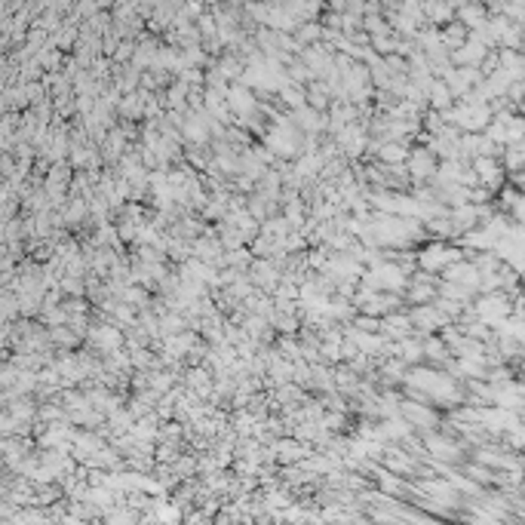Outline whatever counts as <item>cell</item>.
I'll return each mask as SVG.
<instances>
[{
    "label": "cell",
    "instance_id": "e0dca14e",
    "mask_svg": "<svg viewBox=\"0 0 525 525\" xmlns=\"http://www.w3.org/2000/svg\"><path fill=\"white\" fill-rule=\"evenodd\" d=\"M320 37V28L317 25H304L301 34H298V43H313Z\"/></svg>",
    "mask_w": 525,
    "mask_h": 525
},
{
    "label": "cell",
    "instance_id": "52a82bcc",
    "mask_svg": "<svg viewBox=\"0 0 525 525\" xmlns=\"http://www.w3.org/2000/svg\"><path fill=\"white\" fill-rule=\"evenodd\" d=\"M405 172H409L412 181H427L433 179V172H436V154L430 151V147H414V151H409V157H405Z\"/></svg>",
    "mask_w": 525,
    "mask_h": 525
},
{
    "label": "cell",
    "instance_id": "6da1fadb",
    "mask_svg": "<svg viewBox=\"0 0 525 525\" xmlns=\"http://www.w3.org/2000/svg\"><path fill=\"white\" fill-rule=\"evenodd\" d=\"M458 258H464V249H455V246H446L442 239H433L421 252H414V264L427 273H436L442 267H448L451 261H458Z\"/></svg>",
    "mask_w": 525,
    "mask_h": 525
},
{
    "label": "cell",
    "instance_id": "5b68a950",
    "mask_svg": "<svg viewBox=\"0 0 525 525\" xmlns=\"http://www.w3.org/2000/svg\"><path fill=\"white\" fill-rule=\"evenodd\" d=\"M470 169L476 172V181L492 193L504 188V166L497 157H473V160H470Z\"/></svg>",
    "mask_w": 525,
    "mask_h": 525
},
{
    "label": "cell",
    "instance_id": "7c38bea8",
    "mask_svg": "<svg viewBox=\"0 0 525 525\" xmlns=\"http://www.w3.org/2000/svg\"><path fill=\"white\" fill-rule=\"evenodd\" d=\"M354 322L350 326L359 329V332H381V317H372V313H356V317H350Z\"/></svg>",
    "mask_w": 525,
    "mask_h": 525
},
{
    "label": "cell",
    "instance_id": "3957f363",
    "mask_svg": "<svg viewBox=\"0 0 525 525\" xmlns=\"http://www.w3.org/2000/svg\"><path fill=\"white\" fill-rule=\"evenodd\" d=\"M409 320H412V329H414V335H430V332H436L442 326H448V317L442 313L436 304H414V307L409 310Z\"/></svg>",
    "mask_w": 525,
    "mask_h": 525
},
{
    "label": "cell",
    "instance_id": "ba28073f",
    "mask_svg": "<svg viewBox=\"0 0 525 525\" xmlns=\"http://www.w3.org/2000/svg\"><path fill=\"white\" fill-rule=\"evenodd\" d=\"M476 461L485 467H497V470H519V455L516 451H497V448H476Z\"/></svg>",
    "mask_w": 525,
    "mask_h": 525
},
{
    "label": "cell",
    "instance_id": "277c9868",
    "mask_svg": "<svg viewBox=\"0 0 525 525\" xmlns=\"http://www.w3.org/2000/svg\"><path fill=\"white\" fill-rule=\"evenodd\" d=\"M396 409H400V418L409 421L414 430H433V427H439V414L433 412L427 402L400 400V402H396Z\"/></svg>",
    "mask_w": 525,
    "mask_h": 525
},
{
    "label": "cell",
    "instance_id": "4fadbf2b",
    "mask_svg": "<svg viewBox=\"0 0 525 525\" xmlns=\"http://www.w3.org/2000/svg\"><path fill=\"white\" fill-rule=\"evenodd\" d=\"M442 40V46H451V50H458L461 43L467 40V28L464 25H455V28H446V34L439 37Z\"/></svg>",
    "mask_w": 525,
    "mask_h": 525
},
{
    "label": "cell",
    "instance_id": "30bf717a",
    "mask_svg": "<svg viewBox=\"0 0 525 525\" xmlns=\"http://www.w3.org/2000/svg\"><path fill=\"white\" fill-rule=\"evenodd\" d=\"M427 105L433 111H446L451 108V92L446 86V80H430V86H427Z\"/></svg>",
    "mask_w": 525,
    "mask_h": 525
},
{
    "label": "cell",
    "instance_id": "5bb4252c",
    "mask_svg": "<svg viewBox=\"0 0 525 525\" xmlns=\"http://www.w3.org/2000/svg\"><path fill=\"white\" fill-rule=\"evenodd\" d=\"M123 114L126 117H132V120H138V117H145V101H142V96H138V92H132V96L129 98H123Z\"/></svg>",
    "mask_w": 525,
    "mask_h": 525
},
{
    "label": "cell",
    "instance_id": "8992f818",
    "mask_svg": "<svg viewBox=\"0 0 525 525\" xmlns=\"http://www.w3.org/2000/svg\"><path fill=\"white\" fill-rule=\"evenodd\" d=\"M271 451H273V461L280 467H286V464H301L304 458L310 455L313 451V446L310 442H301V439H295L292 433L289 436H283V439H276L273 446H271Z\"/></svg>",
    "mask_w": 525,
    "mask_h": 525
},
{
    "label": "cell",
    "instance_id": "8fae6325",
    "mask_svg": "<svg viewBox=\"0 0 525 525\" xmlns=\"http://www.w3.org/2000/svg\"><path fill=\"white\" fill-rule=\"evenodd\" d=\"M458 16H461V22L470 25V28H476V25H482V22H485V9L479 6V4H461Z\"/></svg>",
    "mask_w": 525,
    "mask_h": 525
},
{
    "label": "cell",
    "instance_id": "7a4b0ae2",
    "mask_svg": "<svg viewBox=\"0 0 525 525\" xmlns=\"http://www.w3.org/2000/svg\"><path fill=\"white\" fill-rule=\"evenodd\" d=\"M421 442L427 458L442 461V464H458L461 461V442H455L446 433H433V430H421Z\"/></svg>",
    "mask_w": 525,
    "mask_h": 525
},
{
    "label": "cell",
    "instance_id": "9c48e42d",
    "mask_svg": "<svg viewBox=\"0 0 525 525\" xmlns=\"http://www.w3.org/2000/svg\"><path fill=\"white\" fill-rule=\"evenodd\" d=\"M378 163H405V157H409V147L405 142H393V138H387V142H378Z\"/></svg>",
    "mask_w": 525,
    "mask_h": 525
},
{
    "label": "cell",
    "instance_id": "9a60e30c",
    "mask_svg": "<svg viewBox=\"0 0 525 525\" xmlns=\"http://www.w3.org/2000/svg\"><path fill=\"white\" fill-rule=\"evenodd\" d=\"M276 344H280V356H286V359H298L301 356V344L292 335H283Z\"/></svg>",
    "mask_w": 525,
    "mask_h": 525
},
{
    "label": "cell",
    "instance_id": "2e32d148",
    "mask_svg": "<svg viewBox=\"0 0 525 525\" xmlns=\"http://www.w3.org/2000/svg\"><path fill=\"white\" fill-rule=\"evenodd\" d=\"M427 16L433 18V22H448V18H451V9H448V4H442V0H436V4H430V6H427Z\"/></svg>",
    "mask_w": 525,
    "mask_h": 525
}]
</instances>
